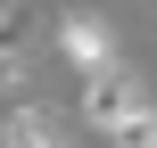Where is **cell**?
Instances as JSON below:
<instances>
[{"label": "cell", "instance_id": "5b68a950", "mask_svg": "<svg viewBox=\"0 0 157 148\" xmlns=\"http://www.w3.org/2000/svg\"><path fill=\"white\" fill-rule=\"evenodd\" d=\"M8 8H17V0H0V25H8Z\"/></svg>", "mask_w": 157, "mask_h": 148}, {"label": "cell", "instance_id": "6da1fadb", "mask_svg": "<svg viewBox=\"0 0 157 148\" xmlns=\"http://www.w3.org/2000/svg\"><path fill=\"white\" fill-rule=\"evenodd\" d=\"M58 58H66L83 82L108 74V66H116V25L91 16V8H58Z\"/></svg>", "mask_w": 157, "mask_h": 148}, {"label": "cell", "instance_id": "277c9868", "mask_svg": "<svg viewBox=\"0 0 157 148\" xmlns=\"http://www.w3.org/2000/svg\"><path fill=\"white\" fill-rule=\"evenodd\" d=\"M108 148H157V99L141 107V115H124V124L108 132Z\"/></svg>", "mask_w": 157, "mask_h": 148}, {"label": "cell", "instance_id": "7a4b0ae2", "mask_svg": "<svg viewBox=\"0 0 157 148\" xmlns=\"http://www.w3.org/2000/svg\"><path fill=\"white\" fill-rule=\"evenodd\" d=\"M141 107H149V91H141V74H132V66H108V74H91V82H83V124H91V132H116V124H124V115H141Z\"/></svg>", "mask_w": 157, "mask_h": 148}, {"label": "cell", "instance_id": "3957f363", "mask_svg": "<svg viewBox=\"0 0 157 148\" xmlns=\"http://www.w3.org/2000/svg\"><path fill=\"white\" fill-rule=\"evenodd\" d=\"M0 148H75V132H66V115H50L41 99H17V107L0 115Z\"/></svg>", "mask_w": 157, "mask_h": 148}]
</instances>
